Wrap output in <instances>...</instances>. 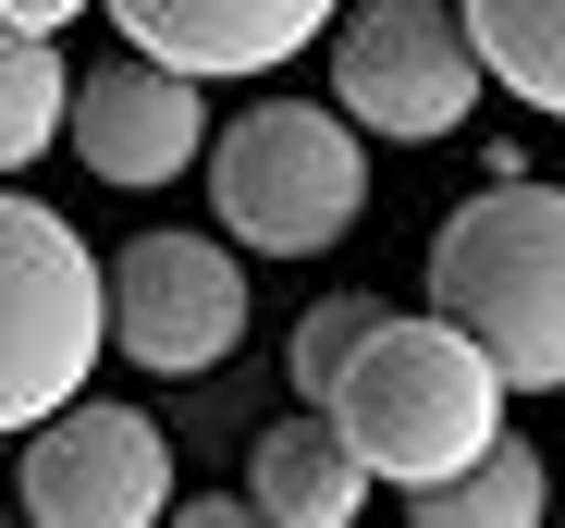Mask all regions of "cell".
<instances>
[{"label":"cell","mask_w":565,"mask_h":528,"mask_svg":"<svg viewBox=\"0 0 565 528\" xmlns=\"http://www.w3.org/2000/svg\"><path fill=\"white\" fill-rule=\"evenodd\" d=\"M99 13L124 25V50L198 86H234V74H282L296 50H320L344 0H99Z\"/></svg>","instance_id":"cell-9"},{"label":"cell","mask_w":565,"mask_h":528,"mask_svg":"<svg viewBox=\"0 0 565 528\" xmlns=\"http://www.w3.org/2000/svg\"><path fill=\"white\" fill-rule=\"evenodd\" d=\"M455 13H467V37H480L504 99H529L541 123H565V0H455Z\"/></svg>","instance_id":"cell-12"},{"label":"cell","mask_w":565,"mask_h":528,"mask_svg":"<svg viewBox=\"0 0 565 528\" xmlns=\"http://www.w3.org/2000/svg\"><path fill=\"white\" fill-rule=\"evenodd\" d=\"M382 320V295H320L308 320H296V344H282V381H296V406H320L332 394V369H344V344Z\"/></svg>","instance_id":"cell-14"},{"label":"cell","mask_w":565,"mask_h":528,"mask_svg":"<svg viewBox=\"0 0 565 528\" xmlns=\"http://www.w3.org/2000/svg\"><path fill=\"white\" fill-rule=\"evenodd\" d=\"M0 13H13V25H38V37H62L74 13H99V0H0Z\"/></svg>","instance_id":"cell-15"},{"label":"cell","mask_w":565,"mask_h":528,"mask_svg":"<svg viewBox=\"0 0 565 528\" xmlns=\"http://www.w3.org/2000/svg\"><path fill=\"white\" fill-rule=\"evenodd\" d=\"M246 271L222 234H136L111 258V344L148 369V381H198L246 344Z\"/></svg>","instance_id":"cell-6"},{"label":"cell","mask_w":565,"mask_h":528,"mask_svg":"<svg viewBox=\"0 0 565 528\" xmlns=\"http://www.w3.org/2000/svg\"><path fill=\"white\" fill-rule=\"evenodd\" d=\"M25 516L38 528H148L172 516V443L148 406H50L25 430Z\"/></svg>","instance_id":"cell-7"},{"label":"cell","mask_w":565,"mask_h":528,"mask_svg":"<svg viewBox=\"0 0 565 528\" xmlns=\"http://www.w3.org/2000/svg\"><path fill=\"white\" fill-rule=\"evenodd\" d=\"M246 504H258L270 528H344V516L369 504V455L332 430V406L270 418V430H258V455H246Z\"/></svg>","instance_id":"cell-10"},{"label":"cell","mask_w":565,"mask_h":528,"mask_svg":"<svg viewBox=\"0 0 565 528\" xmlns=\"http://www.w3.org/2000/svg\"><path fill=\"white\" fill-rule=\"evenodd\" d=\"M504 369L467 344L443 308H382L356 344H344V369H332V430L369 455V479H394V492H418V479H443V467H467L504 430Z\"/></svg>","instance_id":"cell-1"},{"label":"cell","mask_w":565,"mask_h":528,"mask_svg":"<svg viewBox=\"0 0 565 528\" xmlns=\"http://www.w3.org/2000/svg\"><path fill=\"white\" fill-rule=\"evenodd\" d=\"M541 504H553V479H541V455L516 443V430H492L467 467H443V479L406 492L418 528H541Z\"/></svg>","instance_id":"cell-11"},{"label":"cell","mask_w":565,"mask_h":528,"mask_svg":"<svg viewBox=\"0 0 565 528\" xmlns=\"http://www.w3.org/2000/svg\"><path fill=\"white\" fill-rule=\"evenodd\" d=\"M210 209L258 258H320L369 222V123L344 99H258L210 136Z\"/></svg>","instance_id":"cell-3"},{"label":"cell","mask_w":565,"mask_h":528,"mask_svg":"<svg viewBox=\"0 0 565 528\" xmlns=\"http://www.w3.org/2000/svg\"><path fill=\"white\" fill-rule=\"evenodd\" d=\"M74 160L99 172V185H172V172H198L210 160V99H198V74H172L148 50H124L111 74H74V111H62Z\"/></svg>","instance_id":"cell-8"},{"label":"cell","mask_w":565,"mask_h":528,"mask_svg":"<svg viewBox=\"0 0 565 528\" xmlns=\"http://www.w3.org/2000/svg\"><path fill=\"white\" fill-rule=\"evenodd\" d=\"M62 111H74L62 50H50L38 25H13V13H0V172H25V160L62 136Z\"/></svg>","instance_id":"cell-13"},{"label":"cell","mask_w":565,"mask_h":528,"mask_svg":"<svg viewBox=\"0 0 565 528\" xmlns=\"http://www.w3.org/2000/svg\"><path fill=\"white\" fill-rule=\"evenodd\" d=\"M99 344H111V258L62 209L13 197V172H0V430L74 406Z\"/></svg>","instance_id":"cell-4"},{"label":"cell","mask_w":565,"mask_h":528,"mask_svg":"<svg viewBox=\"0 0 565 528\" xmlns=\"http://www.w3.org/2000/svg\"><path fill=\"white\" fill-rule=\"evenodd\" d=\"M430 308L480 344L516 394H565V185L492 172L430 234Z\"/></svg>","instance_id":"cell-2"},{"label":"cell","mask_w":565,"mask_h":528,"mask_svg":"<svg viewBox=\"0 0 565 528\" xmlns=\"http://www.w3.org/2000/svg\"><path fill=\"white\" fill-rule=\"evenodd\" d=\"M480 86H492V62L455 0H356L332 25V99L394 148H443L480 111Z\"/></svg>","instance_id":"cell-5"}]
</instances>
